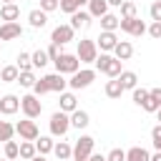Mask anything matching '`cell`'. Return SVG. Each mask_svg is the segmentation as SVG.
Returning <instances> with one entry per match:
<instances>
[{"instance_id":"6","label":"cell","mask_w":161,"mask_h":161,"mask_svg":"<svg viewBox=\"0 0 161 161\" xmlns=\"http://www.w3.org/2000/svg\"><path fill=\"white\" fill-rule=\"evenodd\" d=\"M20 111L25 113V118H33V121H35V118L43 113V103H40L38 96L25 93V96H20Z\"/></svg>"},{"instance_id":"53","label":"cell","mask_w":161,"mask_h":161,"mask_svg":"<svg viewBox=\"0 0 161 161\" xmlns=\"http://www.w3.org/2000/svg\"><path fill=\"white\" fill-rule=\"evenodd\" d=\"M8 3H15V0H3V5H8Z\"/></svg>"},{"instance_id":"45","label":"cell","mask_w":161,"mask_h":161,"mask_svg":"<svg viewBox=\"0 0 161 161\" xmlns=\"http://www.w3.org/2000/svg\"><path fill=\"white\" fill-rule=\"evenodd\" d=\"M151 141H153V143L161 141V123H156V126L151 128Z\"/></svg>"},{"instance_id":"52","label":"cell","mask_w":161,"mask_h":161,"mask_svg":"<svg viewBox=\"0 0 161 161\" xmlns=\"http://www.w3.org/2000/svg\"><path fill=\"white\" fill-rule=\"evenodd\" d=\"M153 148H156V151H161V141H156V143H153Z\"/></svg>"},{"instance_id":"50","label":"cell","mask_w":161,"mask_h":161,"mask_svg":"<svg viewBox=\"0 0 161 161\" xmlns=\"http://www.w3.org/2000/svg\"><path fill=\"white\" fill-rule=\"evenodd\" d=\"M30 161H48V158H45V156H40V153H38V156H33V158H30Z\"/></svg>"},{"instance_id":"38","label":"cell","mask_w":161,"mask_h":161,"mask_svg":"<svg viewBox=\"0 0 161 161\" xmlns=\"http://www.w3.org/2000/svg\"><path fill=\"white\" fill-rule=\"evenodd\" d=\"M45 93H50V91H48V83H45L43 78H38V80H35V86H33V96H38V98H40V96H45Z\"/></svg>"},{"instance_id":"10","label":"cell","mask_w":161,"mask_h":161,"mask_svg":"<svg viewBox=\"0 0 161 161\" xmlns=\"http://www.w3.org/2000/svg\"><path fill=\"white\" fill-rule=\"evenodd\" d=\"M75 38V30L65 23V25H55L53 28V33H50V43H55V45H65V43H70Z\"/></svg>"},{"instance_id":"24","label":"cell","mask_w":161,"mask_h":161,"mask_svg":"<svg viewBox=\"0 0 161 161\" xmlns=\"http://www.w3.org/2000/svg\"><path fill=\"white\" fill-rule=\"evenodd\" d=\"M148 158H151V153L143 146H131L126 151V161H148Z\"/></svg>"},{"instance_id":"14","label":"cell","mask_w":161,"mask_h":161,"mask_svg":"<svg viewBox=\"0 0 161 161\" xmlns=\"http://www.w3.org/2000/svg\"><path fill=\"white\" fill-rule=\"evenodd\" d=\"M23 35V25L20 23H3L0 25V43L5 40H18Z\"/></svg>"},{"instance_id":"1","label":"cell","mask_w":161,"mask_h":161,"mask_svg":"<svg viewBox=\"0 0 161 161\" xmlns=\"http://www.w3.org/2000/svg\"><path fill=\"white\" fill-rule=\"evenodd\" d=\"M96 70H101V73L108 75V78H118L123 68H121V60L113 58L111 53H98V58H96Z\"/></svg>"},{"instance_id":"11","label":"cell","mask_w":161,"mask_h":161,"mask_svg":"<svg viewBox=\"0 0 161 161\" xmlns=\"http://www.w3.org/2000/svg\"><path fill=\"white\" fill-rule=\"evenodd\" d=\"M18 111H20V98H18V96H13V93L0 96V113H3V116H13V113H18Z\"/></svg>"},{"instance_id":"9","label":"cell","mask_w":161,"mask_h":161,"mask_svg":"<svg viewBox=\"0 0 161 161\" xmlns=\"http://www.w3.org/2000/svg\"><path fill=\"white\" fill-rule=\"evenodd\" d=\"M15 133L20 136V141H35V138L40 136V131H38V123H35L33 118L18 121V123H15Z\"/></svg>"},{"instance_id":"17","label":"cell","mask_w":161,"mask_h":161,"mask_svg":"<svg viewBox=\"0 0 161 161\" xmlns=\"http://www.w3.org/2000/svg\"><path fill=\"white\" fill-rule=\"evenodd\" d=\"M58 103H60V108H58V111H63V113H68V116L78 108V98H75V93H73V91H63Z\"/></svg>"},{"instance_id":"33","label":"cell","mask_w":161,"mask_h":161,"mask_svg":"<svg viewBox=\"0 0 161 161\" xmlns=\"http://www.w3.org/2000/svg\"><path fill=\"white\" fill-rule=\"evenodd\" d=\"M35 80H38V78H35V73H33V70H23V73L18 75V83H20L23 88H30V91H33Z\"/></svg>"},{"instance_id":"44","label":"cell","mask_w":161,"mask_h":161,"mask_svg":"<svg viewBox=\"0 0 161 161\" xmlns=\"http://www.w3.org/2000/svg\"><path fill=\"white\" fill-rule=\"evenodd\" d=\"M146 33H148L151 38H156V40H158V38H161V23H151V25L146 28Z\"/></svg>"},{"instance_id":"55","label":"cell","mask_w":161,"mask_h":161,"mask_svg":"<svg viewBox=\"0 0 161 161\" xmlns=\"http://www.w3.org/2000/svg\"><path fill=\"white\" fill-rule=\"evenodd\" d=\"M0 48H3V43H0Z\"/></svg>"},{"instance_id":"21","label":"cell","mask_w":161,"mask_h":161,"mask_svg":"<svg viewBox=\"0 0 161 161\" xmlns=\"http://www.w3.org/2000/svg\"><path fill=\"white\" fill-rule=\"evenodd\" d=\"M106 13H108V3L106 0H88V15L91 18H98L101 20Z\"/></svg>"},{"instance_id":"2","label":"cell","mask_w":161,"mask_h":161,"mask_svg":"<svg viewBox=\"0 0 161 161\" xmlns=\"http://www.w3.org/2000/svg\"><path fill=\"white\" fill-rule=\"evenodd\" d=\"M53 63H55V73H60V75H73V73L80 70V60H78L75 53H63Z\"/></svg>"},{"instance_id":"47","label":"cell","mask_w":161,"mask_h":161,"mask_svg":"<svg viewBox=\"0 0 161 161\" xmlns=\"http://www.w3.org/2000/svg\"><path fill=\"white\" fill-rule=\"evenodd\" d=\"M88 161H106V156H103V153H91Z\"/></svg>"},{"instance_id":"32","label":"cell","mask_w":161,"mask_h":161,"mask_svg":"<svg viewBox=\"0 0 161 161\" xmlns=\"http://www.w3.org/2000/svg\"><path fill=\"white\" fill-rule=\"evenodd\" d=\"M13 136H15V126L10 121H0V141L8 143V141H13Z\"/></svg>"},{"instance_id":"22","label":"cell","mask_w":161,"mask_h":161,"mask_svg":"<svg viewBox=\"0 0 161 161\" xmlns=\"http://www.w3.org/2000/svg\"><path fill=\"white\" fill-rule=\"evenodd\" d=\"M118 83L123 86V91H133V88L138 86V75H136L133 70H121V75H118Z\"/></svg>"},{"instance_id":"27","label":"cell","mask_w":161,"mask_h":161,"mask_svg":"<svg viewBox=\"0 0 161 161\" xmlns=\"http://www.w3.org/2000/svg\"><path fill=\"white\" fill-rule=\"evenodd\" d=\"M18 75H20L18 65H3L0 68V80L3 83H18Z\"/></svg>"},{"instance_id":"40","label":"cell","mask_w":161,"mask_h":161,"mask_svg":"<svg viewBox=\"0 0 161 161\" xmlns=\"http://www.w3.org/2000/svg\"><path fill=\"white\" fill-rule=\"evenodd\" d=\"M146 98H148V91H146V88H138V86H136V88H133V103H136V106H141V103H143Z\"/></svg>"},{"instance_id":"5","label":"cell","mask_w":161,"mask_h":161,"mask_svg":"<svg viewBox=\"0 0 161 161\" xmlns=\"http://www.w3.org/2000/svg\"><path fill=\"white\" fill-rule=\"evenodd\" d=\"M93 80H96V70H93V68H80L78 73L70 75L68 88H70V91H83V88H88Z\"/></svg>"},{"instance_id":"25","label":"cell","mask_w":161,"mask_h":161,"mask_svg":"<svg viewBox=\"0 0 161 161\" xmlns=\"http://www.w3.org/2000/svg\"><path fill=\"white\" fill-rule=\"evenodd\" d=\"M83 5H88V0H60V5H58V10H63V13H68V15H73V13H78V10H83Z\"/></svg>"},{"instance_id":"12","label":"cell","mask_w":161,"mask_h":161,"mask_svg":"<svg viewBox=\"0 0 161 161\" xmlns=\"http://www.w3.org/2000/svg\"><path fill=\"white\" fill-rule=\"evenodd\" d=\"M116 43H118V38H116V33H106V30H101V35L96 38V45H98V53H113V48H116Z\"/></svg>"},{"instance_id":"18","label":"cell","mask_w":161,"mask_h":161,"mask_svg":"<svg viewBox=\"0 0 161 161\" xmlns=\"http://www.w3.org/2000/svg\"><path fill=\"white\" fill-rule=\"evenodd\" d=\"M28 23H30V28L40 30V28H45V25H48V13H43L40 8H35V10H30V13H28Z\"/></svg>"},{"instance_id":"23","label":"cell","mask_w":161,"mask_h":161,"mask_svg":"<svg viewBox=\"0 0 161 161\" xmlns=\"http://www.w3.org/2000/svg\"><path fill=\"white\" fill-rule=\"evenodd\" d=\"M53 146H55L53 136H38V138H35V151H38L40 156H45V153H53Z\"/></svg>"},{"instance_id":"8","label":"cell","mask_w":161,"mask_h":161,"mask_svg":"<svg viewBox=\"0 0 161 161\" xmlns=\"http://www.w3.org/2000/svg\"><path fill=\"white\" fill-rule=\"evenodd\" d=\"M118 28L123 30V33H128V35H133V38H141L143 33H146V23L136 15V18H121L118 20Z\"/></svg>"},{"instance_id":"48","label":"cell","mask_w":161,"mask_h":161,"mask_svg":"<svg viewBox=\"0 0 161 161\" xmlns=\"http://www.w3.org/2000/svg\"><path fill=\"white\" fill-rule=\"evenodd\" d=\"M106 3H108V8H111V5H113V8H121V5H123V0H106Z\"/></svg>"},{"instance_id":"28","label":"cell","mask_w":161,"mask_h":161,"mask_svg":"<svg viewBox=\"0 0 161 161\" xmlns=\"http://www.w3.org/2000/svg\"><path fill=\"white\" fill-rule=\"evenodd\" d=\"M103 91H106V96H108V98H121V96H123V86L118 83V78L106 80V88H103Z\"/></svg>"},{"instance_id":"51","label":"cell","mask_w":161,"mask_h":161,"mask_svg":"<svg viewBox=\"0 0 161 161\" xmlns=\"http://www.w3.org/2000/svg\"><path fill=\"white\" fill-rule=\"evenodd\" d=\"M156 121H158V123H161V108H158V111H156Z\"/></svg>"},{"instance_id":"54","label":"cell","mask_w":161,"mask_h":161,"mask_svg":"<svg viewBox=\"0 0 161 161\" xmlns=\"http://www.w3.org/2000/svg\"><path fill=\"white\" fill-rule=\"evenodd\" d=\"M0 161H8V158H0Z\"/></svg>"},{"instance_id":"41","label":"cell","mask_w":161,"mask_h":161,"mask_svg":"<svg viewBox=\"0 0 161 161\" xmlns=\"http://www.w3.org/2000/svg\"><path fill=\"white\" fill-rule=\"evenodd\" d=\"M106 161H126V151L123 148H111L108 156H106Z\"/></svg>"},{"instance_id":"15","label":"cell","mask_w":161,"mask_h":161,"mask_svg":"<svg viewBox=\"0 0 161 161\" xmlns=\"http://www.w3.org/2000/svg\"><path fill=\"white\" fill-rule=\"evenodd\" d=\"M91 23H93V18L88 15V10H78V13H73L70 15V28L73 30H86V28H91Z\"/></svg>"},{"instance_id":"19","label":"cell","mask_w":161,"mask_h":161,"mask_svg":"<svg viewBox=\"0 0 161 161\" xmlns=\"http://www.w3.org/2000/svg\"><path fill=\"white\" fill-rule=\"evenodd\" d=\"M111 55H113V58H118V60H121V63H123V60H128V58H131V55H133V45H131V43H128V40H118V43H116V48H113V53H111Z\"/></svg>"},{"instance_id":"30","label":"cell","mask_w":161,"mask_h":161,"mask_svg":"<svg viewBox=\"0 0 161 161\" xmlns=\"http://www.w3.org/2000/svg\"><path fill=\"white\" fill-rule=\"evenodd\" d=\"M20 158H25V161H30L33 156H38V151H35V141H20V153H18Z\"/></svg>"},{"instance_id":"13","label":"cell","mask_w":161,"mask_h":161,"mask_svg":"<svg viewBox=\"0 0 161 161\" xmlns=\"http://www.w3.org/2000/svg\"><path fill=\"white\" fill-rule=\"evenodd\" d=\"M43 80L48 83V91H53V93H58V96L68 88V80H65V75H60V73H48V75H43Z\"/></svg>"},{"instance_id":"36","label":"cell","mask_w":161,"mask_h":161,"mask_svg":"<svg viewBox=\"0 0 161 161\" xmlns=\"http://www.w3.org/2000/svg\"><path fill=\"white\" fill-rule=\"evenodd\" d=\"M136 3L133 0H123V5H121V18H136Z\"/></svg>"},{"instance_id":"16","label":"cell","mask_w":161,"mask_h":161,"mask_svg":"<svg viewBox=\"0 0 161 161\" xmlns=\"http://www.w3.org/2000/svg\"><path fill=\"white\" fill-rule=\"evenodd\" d=\"M18 18H20V5L18 3L0 5V20L3 23H18Z\"/></svg>"},{"instance_id":"31","label":"cell","mask_w":161,"mask_h":161,"mask_svg":"<svg viewBox=\"0 0 161 161\" xmlns=\"http://www.w3.org/2000/svg\"><path fill=\"white\" fill-rule=\"evenodd\" d=\"M30 60H33V68H45L48 63H50V58H48V53L45 50H35V53H30Z\"/></svg>"},{"instance_id":"49","label":"cell","mask_w":161,"mask_h":161,"mask_svg":"<svg viewBox=\"0 0 161 161\" xmlns=\"http://www.w3.org/2000/svg\"><path fill=\"white\" fill-rule=\"evenodd\" d=\"M148 161H161V151H156V153H153V156H151Z\"/></svg>"},{"instance_id":"39","label":"cell","mask_w":161,"mask_h":161,"mask_svg":"<svg viewBox=\"0 0 161 161\" xmlns=\"http://www.w3.org/2000/svg\"><path fill=\"white\" fill-rule=\"evenodd\" d=\"M148 15H151V20H153V23H161V0L151 3V8H148Z\"/></svg>"},{"instance_id":"3","label":"cell","mask_w":161,"mask_h":161,"mask_svg":"<svg viewBox=\"0 0 161 161\" xmlns=\"http://www.w3.org/2000/svg\"><path fill=\"white\" fill-rule=\"evenodd\" d=\"M48 126H50V136L63 138V136L70 131V116H68V113H63V111H55V113L50 116Z\"/></svg>"},{"instance_id":"34","label":"cell","mask_w":161,"mask_h":161,"mask_svg":"<svg viewBox=\"0 0 161 161\" xmlns=\"http://www.w3.org/2000/svg\"><path fill=\"white\" fill-rule=\"evenodd\" d=\"M18 70L23 73V70H33V60H30V53H25V50H20V55H18Z\"/></svg>"},{"instance_id":"7","label":"cell","mask_w":161,"mask_h":161,"mask_svg":"<svg viewBox=\"0 0 161 161\" xmlns=\"http://www.w3.org/2000/svg\"><path fill=\"white\" fill-rule=\"evenodd\" d=\"M93 146H96V138L93 136H80L78 141H75V146H73V161H88V156L93 153Z\"/></svg>"},{"instance_id":"43","label":"cell","mask_w":161,"mask_h":161,"mask_svg":"<svg viewBox=\"0 0 161 161\" xmlns=\"http://www.w3.org/2000/svg\"><path fill=\"white\" fill-rule=\"evenodd\" d=\"M58 5H60V0H40L43 13H53V10H58Z\"/></svg>"},{"instance_id":"46","label":"cell","mask_w":161,"mask_h":161,"mask_svg":"<svg viewBox=\"0 0 161 161\" xmlns=\"http://www.w3.org/2000/svg\"><path fill=\"white\" fill-rule=\"evenodd\" d=\"M148 96H151V98L161 106V88H151V91H148Z\"/></svg>"},{"instance_id":"35","label":"cell","mask_w":161,"mask_h":161,"mask_svg":"<svg viewBox=\"0 0 161 161\" xmlns=\"http://www.w3.org/2000/svg\"><path fill=\"white\" fill-rule=\"evenodd\" d=\"M18 153H20V143H18V141H8V143H5V158H8V161H15Z\"/></svg>"},{"instance_id":"42","label":"cell","mask_w":161,"mask_h":161,"mask_svg":"<svg viewBox=\"0 0 161 161\" xmlns=\"http://www.w3.org/2000/svg\"><path fill=\"white\" fill-rule=\"evenodd\" d=\"M141 108H143V111H146V113H156V111H158V108H161V106H158V103H156V101H153V98H151V96H148V98H146V101H143V103H141Z\"/></svg>"},{"instance_id":"37","label":"cell","mask_w":161,"mask_h":161,"mask_svg":"<svg viewBox=\"0 0 161 161\" xmlns=\"http://www.w3.org/2000/svg\"><path fill=\"white\" fill-rule=\"evenodd\" d=\"M45 53H48V58H50V60H58V58H60L65 50H63V45H55V43H50Z\"/></svg>"},{"instance_id":"4","label":"cell","mask_w":161,"mask_h":161,"mask_svg":"<svg viewBox=\"0 0 161 161\" xmlns=\"http://www.w3.org/2000/svg\"><path fill=\"white\" fill-rule=\"evenodd\" d=\"M75 55H78L80 63H96V58H98V45H96V40H91V38H80V40H78V50H75Z\"/></svg>"},{"instance_id":"20","label":"cell","mask_w":161,"mask_h":161,"mask_svg":"<svg viewBox=\"0 0 161 161\" xmlns=\"http://www.w3.org/2000/svg\"><path fill=\"white\" fill-rule=\"evenodd\" d=\"M88 123H91V116H88L86 111L75 108V111L70 113V128H78V131H80V128H86Z\"/></svg>"},{"instance_id":"26","label":"cell","mask_w":161,"mask_h":161,"mask_svg":"<svg viewBox=\"0 0 161 161\" xmlns=\"http://www.w3.org/2000/svg\"><path fill=\"white\" fill-rule=\"evenodd\" d=\"M118 15H113V13H106L103 18H101V30H106V33H116L118 30Z\"/></svg>"},{"instance_id":"29","label":"cell","mask_w":161,"mask_h":161,"mask_svg":"<svg viewBox=\"0 0 161 161\" xmlns=\"http://www.w3.org/2000/svg\"><path fill=\"white\" fill-rule=\"evenodd\" d=\"M53 153H55L60 161H68V158L73 156V146H70V143H65V141H58V143L53 146Z\"/></svg>"}]
</instances>
